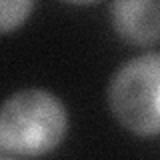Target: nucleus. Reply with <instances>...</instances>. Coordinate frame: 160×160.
I'll use <instances>...</instances> for the list:
<instances>
[{"mask_svg": "<svg viewBox=\"0 0 160 160\" xmlns=\"http://www.w3.org/2000/svg\"><path fill=\"white\" fill-rule=\"evenodd\" d=\"M68 132L62 100L42 88L10 94L0 106V150L16 156H44Z\"/></svg>", "mask_w": 160, "mask_h": 160, "instance_id": "obj_1", "label": "nucleus"}, {"mask_svg": "<svg viewBox=\"0 0 160 160\" xmlns=\"http://www.w3.org/2000/svg\"><path fill=\"white\" fill-rule=\"evenodd\" d=\"M106 96L110 112L126 130L160 136V52L126 60L110 78Z\"/></svg>", "mask_w": 160, "mask_h": 160, "instance_id": "obj_2", "label": "nucleus"}, {"mask_svg": "<svg viewBox=\"0 0 160 160\" xmlns=\"http://www.w3.org/2000/svg\"><path fill=\"white\" fill-rule=\"evenodd\" d=\"M116 34L134 46L160 42V0H116L110 4Z\"/></svg>", "mask_w": 160, "mask_h": 160, "instance_id": "obj_3", "label": "nucleus"}, {"mask_svg": "<svg viewBox=\"0 0 160 160\" xmlns=\"http://www.w3.org/2000/svg\"><path fill=\"white\" fill-rule=\"evenodd\" d=\"M34 10L30 0H0V34L20 28Z\"/></svg>", "mask_w": 160, "mask_h": 160, "instance_id": "obj_4", "label": "nucleus"}, {"mask_svg": "<svg viewBox=\"0 0 160 160\" xmlns=\"http://www.w3.org/2000/svg\"><path fill=\"white\" fill-rule=\"evenodd\" d=\"M0 160H10V158H0Z\"/></svg>", "mask_w": 160, "mask_h": 160, "instance_id": "obj_5", "label": "nucleus"}]
</instances>
